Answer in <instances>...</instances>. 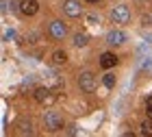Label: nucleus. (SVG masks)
I'll use <instances>...</instances> for the list:
<instances>
[{"label": "nucleus", "mask_w": 152, "mask_h": 137, "mask_svg": "<svg viewBox=\"0 0 152 137\" xmlns=\"http://www.w3.org/2000/svg\"><path fill=\"white\" fill-rule=\"evenodd\" d=\"M37 39H39V33H28V35H24L26 44H37Z\"/></svg>", "instance_id": "obj_15"}, {"label": "nucleus", "mask_w": 152, "mask_h": 137, "mask_svg": "<svg viewBox=\"0 0 152 137\" xmlns=\"http://www.w3.org/2000/svg\"><path fill=\"white\" fill-rule=\"evenodd\" d=\"M20 13L22 15H35V13L39 11V2L37 0H20Z\"/></svg>", "instance_id": "obj_7"}, {"label": "nucleus", "mask_w": 152, "mask_h": 137, "mask_svg": "<svg viewBox=\"0 0 152 137\" xmlns=\"http://www.w3.org/2000/svg\"><path fill=\"white\" fill-rule=\"evenodd\" d=\"M48 31H50V35H52L54 39H63V37L67 35V26L61 22V20H54V22H50Z\"/></svg>", "instance_id": "obj_5"}, {"label": "nucleus", "mask_w": 152, "mask_h": 137, "mask_svg": "<svg viewBox=\"0 0 152 137\" xmlns=\"http://www.w3.org/2000/svg\"><path fill=\"white\" fill-rule=\"evenodd\" d=\"M72 46H76V48L87 46V35H85V33H74V37H72Z\"/></svg>", "instance_id": "obj_11"}, {"label": "nucleus", "mask_w": 152, "mask_h": 137, "mask_svg": "<svg viewBox=\"0 0 152 137\" xmlns=\"http://www.w3.org/2000/svg\"><path fill=\"white\" fill-rule=\"evenodd\" d=\"M111 20L115 24H128L130 22V9L126 4H115L111 9Z\"/></svg>", "instance_id": "obj_2"}, {"label": "nucleus", "mask_w": 152, "mask_h": 137, "mask_svg": "<svg viewBox=\"0 0 152 137\" xmlns=\"http://www.w3.org/2000/svg\"><path fill=\"white\" fill-rule=\"evenodd\" d=\"M20 133L22 135H33V124L31 122H22V124H20Z\"/></svg>", "instance_id": "obj_14"}, {"label": "nucleus", "mask_w": 152, "mask_h": 137, "mask_svg": "<svg viewBox=\"0 0 152 137\" xmlns=\"http://www.w3.org/2000/svg\"><path fill=\"white\" fill-rule=\"evenodd\" d=\"M63 11L67 18H78L83 13V7L78 4V0H63Z\"/></svg>", "instance_id": "obj_6"}, {"label": "nucleus", "mask_w": 152, "mask_h": 137, "mask_svg": "<svg viewBox=\"0 0 152 137\" xmlns=\"http://www.w3.org/2000/svg\"><path fill=\"white\" fill-rule=\"evenodd\" d=\"M87 2H89V4H96V2H100V0H87Z\"/></svg>", "instance_id": "obj_19"}, {"label": "nucleus", "mask_w": 152, "mask_h": 137, "mask_svg": "<svg viewBox=\"0 0 152 137\" xmlns=\"http://www.w3.org/2000/svg\"><path fill=\"white\" fill-rule=\"evenodd\" d=\"M126 33L124 31H111L107 35V44H111V46H122V44H126Z\"/></svg>", "instance_id": "obj_8"}, {"label": "nucleus", "mask_w": 152, "mask_h": 137, "mask_svg": "<svg viewBox=\"0 0 152 137\" xmlns=\"http://www.w3.org/2000/svg\"><path fill=\"white\" fill-rule=\"evenodd\" d=\"M117 65V54L113 52H102L100 54V67H104V70H111V67Z\"/></svg>", "instance_id": "obj_9"}, {"label": "nucleus", "mask_w": 152, "mask_h": 137, "mask_svg": "<svg viewBox=\"0 0 152 137\" xmlns=\"http://www.w3.org/2000/svg\"><path fill=\"white\" fill-rule=\"evenodd\" d=\"M102 85H104L107 89H113V87H115V76L111 72H107L104 76H102Z\"/></svg>", "instance_id": "obj_12"}, {"label": "nucleus", "mask_w": 152, "mask_h": 137, "mask_svg": "<svg viewBox=\"0 0 152 137\" xmlns=\"http://www.w3.org/2000/svg\"><path fill=\"white\" fill-rule=\"evenodd\" d=\"M87 24H89V26H98V24H100V20L96 18V15H87Z\"/></svg>", "instance_id": "obj_17"}, {"label": "nucleus", "mask_w": 152, "mask_h": 137, "mask_svg": "<svg viewBox=\"0 0 152 137\" xmlns=\"http://www.w3.org/2000/svg\"><path fill=\"white\" fill-rule=\"evenodd\" d=\"M139 135H152V120L150 118L139 124Z\"/></svg>", "instance_id": "obj_13"}, {"label": "nucleus", "mask_w": 152, "mask_h": 137, "mask_svg": "<svg viewBox=\"0 0 152 137\" xmlns=\"http://www.w3.org/2000/svg\"><path fill=\"white\" fill-rule=\"evenodd\" d=\"M146 115L152 120V96H150V98H148V102H146Z\"/></svg>", "instance_id": "obj_16"}, {"label": "nucleus", "mask_w": 152, "mask_h": 137, "mask_svg": "<svg viewBox=\"0 0 152 137\" xmlns=\"http://www.w3.org/2000/svg\"><path fill=\"white\" fill-rule=\"evenodd\" d=\"M33 96H35V100L39 102V105H50V102H54L57 100V96L52 94V89L48 85H44V87H37L35 92H33Z\"/></svg>", "instance_id": "obj_3"}, {"label": "nucleus", "mask_w": 152, "mask_h": 137, "mask_svg": "<svg viewBox=\"0 0 152 137\" xmlns=\"http://www.w3.org/2000/svg\"><path fill=\"white\" fill-rule=\"evenodd\" d=\"M13 35H15L13 31H7V33H4V42H9V39H13Z\"/></svg>", "instance_id": "obj_18"}, {"label": "nucleus", "mask_w": 152, "mask_h": 137, "mask_svg": "<svg viewBox=\"0 0 152 137\" xmlns=\"http://www.w3.org/2000/svg\"><path fill=\"white\" fill-rule=\"evenodd\" d=\"M44 126H46L50 133H57V131H61V128L65 126L63 115H61L59 111H46V113H44Z\"/></svg>", "instance_id": "obj_1"}, {"label": "nucleus", "mask_w": 152, "mask_h": 137, "mask_svg": "<svg viewBox=\"0 0 152 137\" xmlns=\"http://www.w3.org/2000/svg\"><path fill=\"white\" fill-rule=\"evenodd\" d=\"M78 87H80L85 94L96 92V74H91V72H83L80 76H78Z\"/></svg>", "instance_id": "obj_4"}, {"label": "nucleus", "mask_w": 152, "mask_h": 137, "mask_svg": "<svg viewBox=\"0 0 152 137\" xmlns=\"http://www.w3.org/2000/svg\"><path fill=\"white\" fill-rule=\"evenodd\" d=\"M65 61H67V52L65 50H54L52 52V63L54 65H63Z\"/></svg>", "instance_id": "obj_10"}]
</instances>
